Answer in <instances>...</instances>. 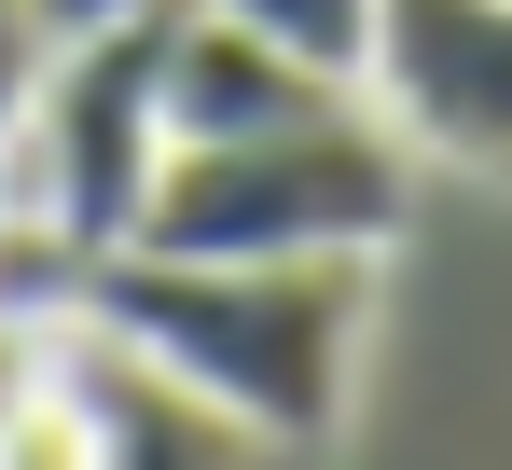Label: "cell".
Listing matches in <instances>:
<instances>
[{"instance_id": "7a4b0ae2", "label": "cell", "mask_w": 512, "mask_h": 470, "mask_svg": "<svg viewBox=\"0 0 512 470\" xmlns=\"http://www.w3.org/2000/svg\"><path fill=\"white\" fill-rule=\"evenodd\" d=\"M416 208V153L388 139L374 97H346L319 125H277V139H180L139 194L125 249H167V263H291V249H388Z\"/></svg>"}, {"instance_id": "52a82bcc", "label": "cell", "mask_w": 512, "mask_h": 470, "mask_svg": "<svg viewBox=\"0 0 512 470\" xmlns=\"http://www.w3.org/2000/svg\"><path fill=\"white\" fill-rule=\"evenodd\" d=\"M208 14L263 28L277 56H305V70H333V83H360V56H374V0H208Z\"/></svg>"}, {"instance_id": "8992f818", "label": "cell", "mask_w": 512, "mask_h": 470, "mask_svg": "<svg viewBox=\"0 0 512 470\" xmlns=\"http://www.w3.org/2000/svg\"><path fill=\"white\" fill-rule=\"evenodd\" d=\"M70 388H84L111 470H277V443H250L236 415H208L194 388H167L153 360H125V346L84 332V318H70Z\"/></svg>"}, {"instance_id": "5b68a950", "label": "cell", "mask_w": 512, "mask_h": 470, "mask_svg": "<svg viewBox=\"0 0 512 470\" xmlns=\"http://www.w3.org/2000/svg\"><path fill=\"white\" fill-rule=\"evenodd\" d=\"M346 97H360V83L277 56L263 28L208 14V0H180V28H167V153L180 139H277V125H319Z\"/></svg>"}, {"instance_id": "9c48e42d", "label": "cell", "mask_w": 512, "mask_h": 470, "mask_svg": "<svg viewBox=\"0 0 512 470\" xmlns=\"http://www.w3.org/2000/svg\"><path fill=\"white\" fill-rule=\"evenodd\" d=\"M56 360H70V318H14L0 305V415H14L28 388H56Z\"/></svg>"}, {"instance_id": "30bf717a", "label": "cell", "mask_w": 512, "mask_h": 470, "mask_svg": "<svg viewBox=\"0 0 512 470\" xmlns=\"http://www.w3.org/2000/svg\"><path fill=\"white\" fill-rule=\"evenodd\" d=\"M42 14V42H70V28H111V14H153V0H28Z\"/></svg>"}, {"instance_id": "277c9868", "label": "cell", "mask_w": 512, "mask_h": 470, "mask_svg": "<svg viewBox=\"0 0 512 470\" xmlns=\"http://www.w3.org/2000/svg\"><path fill=\"white\" fill-rule=\"evenodd\" d=\"M360 97L416 166L512 180V0H374Z\"/></svg>"}, {"instance_id": "3957f363", "label": "cell", "mask_w": 512, "mask_h": 470, "mask_svg": "<svg viewBox=\"0 0 512 470\" xmlns=\"http://www.w3.org/2000/svg\"><path fill=\"white\" fill-rule=\"evenodd\" d=\"M167 28H180V0L70 28L14 111V208H42L84 263L139 235V194L167 166Z\"/></svg>"}, {"instance_id": "6da1fadb", "label": "cell", "mask_w": 512, "mask_h": 470, "mask_svg": "<svg viewBox=\"0 0 512 470\" xmlns=\"http://www.w3.org/2000/svg\"><path fill=\"white\" fill-rule=\"evenodd\" d=\"M374 277L388 249H291V263H167V249H97L84 263V332L153 360L167 388L236 415L277 457H319L360 401L374 346Z\"/></svg>"}, {"instance_id": "ba28073f", "label": "cell", "mask_w": 512, "mask_h": 470, "mask_svg": "<svg viewBox=\"0 0 512 470\" xmlns=\"http://www.w3.org/2000/svg\"><path fill=\"white\" fill-rule=\"evenodd\" d=\"M0 470H111L84 388H70V360H56V388H28L14 415H0Z\"/></svg>"}]
</instances>
